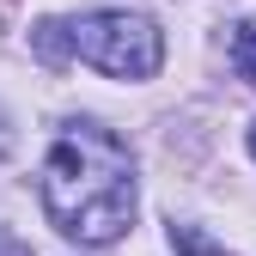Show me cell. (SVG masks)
I'll return each instance as SVG.
<instances>
[{
    "label": "cell",
    "mask_w": 256,
    "mask_h": 256,
    "mask_svg": "<svg viewBox=\"0 0 256 256\" xmlns=\"http://www.w3.org/2000/svg\"><path fill=\"white\" fill-rule=\"evenodd\" d=\"M165 238H171V250H177V256H226V250H220L208 232L183 226V220H171V226H165Z\"/></svg>",
    "instance_id": "4"
},
{
    "label": "cell",
    "mask_w": 256,
    "mask_h": 256,
    "mask_svg": "<svg viewBox=\"0 0 256 256\" xmlns=\"http://www.w3.org/2000/svg\"><path fill=\"white\" fill-rule=\"evenodd\" d=\"M68 49L74 61H86L110 80H152L165 68V30L128 6H98V12L68 18Z\"/></svg>",
    "instance_id": "2"
},
{
    "label": "cell",
    "mask_w": 256,
    "mask_h": 256,
    "mask_svg": "<svg viewBox=\"0 0 256 256\" xmlns=\"http://www.w3.org/2000/svg\"><path fill=\"white\" fill-rule=\"evenodd\" d=\"M250 158H256V122H250Z\"/></svg>",
    "instance_id": "6"
},
{
    "label": "cell",
    "mask_w": 256,
    "mask_h": 256,
    "mask_svg": "<svg viewBox=\"0 0 256 256\" xmlns=\"http://www.w3.org/2000/svg\"><path fill=\"white\" fill-rule=\"evenodd\" d=\"M232 68H238L244 86H256V18L232 24Z\"/></svg>",
    "instance_id": "3"
},
{
    "label": "cell",
    "mask_w": 256,
    "mask_h": 256,
    "mask_svg": "<svg viewBox=\"0 0 256 256\" xmlns=\"http://www.w3.org/2000/svg\"><path fill=\"white\" fill-rule=\"evenodd\" d=\"M37 202L49 226L74 244L104 250L134 226V152L116 128L74 116L55 128L37 171Z\"/></svg>",
    "instance_id": "1"
},
{
    "label": "cell",
    "mask_w": 256,
    "mask_h": 256,
    "mask_svg": "<svg viewBox=\"0 0 256 256\" xmlns=\"http://www.w3.org/2000/svg\"><path fill=\"white\" fill-rule=\"evenodd\" d=\"M0 256H37V250H30V244H24V238H12V232H6V226H0Z\"/></svg>",
    "instance_id": "5"
}]
</instances>
